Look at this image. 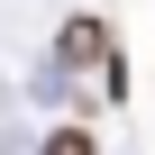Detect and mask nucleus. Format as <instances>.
Masks as SVG:
<instances>
[{
    "label": "nucleus",
    "mask_w": 155,
    "mask_h": 155,
    "mask_svg": "<svg viewBox=\"0 0 155 155\" xmlns=\"http://www.w3.org/2000/svg\"><path fill=\"white\" fill-rule=\"evenodd\" d=\"M55 64H73V73L110 64V28H101V18H64V37H55Z\"/></svg>",
    "instance_id": "f257e3e1"
},
{
    "label": "nucleus",
    "mask_w": 155,
    "mask_h": 155,
    "mask_svg": "<svg viewBox=\"0 0 155 155\" xmlns=\"http://www.w3.org/2000/svg\"><path fill=\"white\" fill-rule=\"evenodd\" d=\"M37 155H91V137H82V128H55V137H46Z\"/></svg>",
    "instance_id": "f03ea898"
}]
</instances>
